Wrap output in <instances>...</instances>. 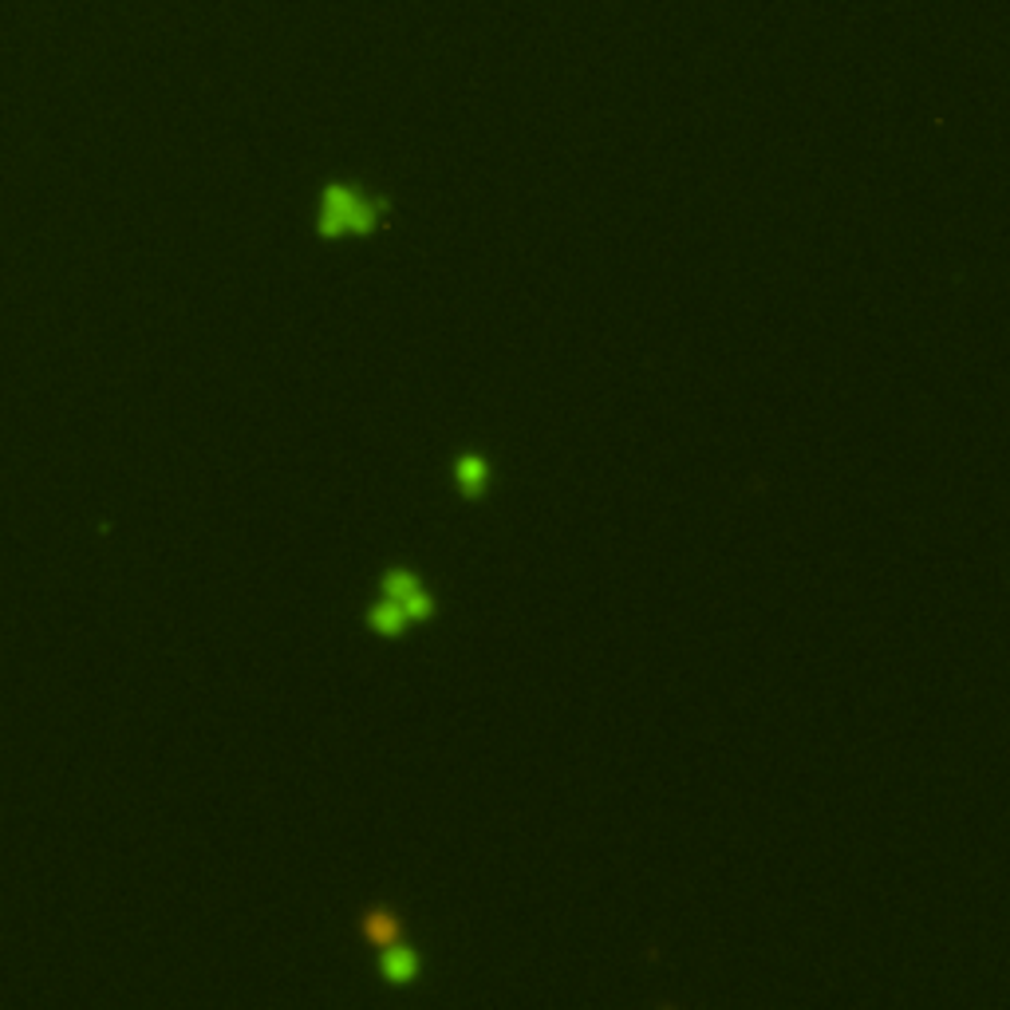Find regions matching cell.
<instances>
[{
  "mask_svg": "<svg viewBox=\"0 0 1010 1010\" xmlns=\"http://www.w3.org/2000/svg\"><path fill=\"white\" fill-rule=\"evenodd\" d=\"M379 588H384V597H387V600H395V604L403 608L411 624H426V620H435V616H438L435 592H431V588H426L423 580H419V573H414V568L391 565V568L384 573V580H379Z\"/></svg>",
  "mask_w": 1010,
  "mask_h": 1010,
  "instance_id": "7a4b0ae2",
  "label": "cell"
},
{
  "mask_svg": "<svg viewBox=\"0 0 1010 1010\" xmlns=\"http://www.w3.org/2000/svg\"><path fill=\"white\" fill-rule=\"evenodd\" d=\"M391 198L367 193L360 183H332L320 186V205H316V237L320 242H340V237H372L387 225Z\"/></svg>",
  "mask_w": 1010,
  "mask_h": 1010,
  "instance_id": "6da1fadb",
  "label": "cell"
},
{
  "mask_svg": "<svg viewBox=\"0 0 1010 1010\" xmlns=\"http://www.w3.org/2000/svg\"><path fill=\"white\" fill-rule=\"evenodd\" d=\"M360 936H364L375 951H384V948H391V943L407 940V919L399 916L395 904L379 900V904H367V908L360 912Z\"/></svg>",
  "mask_w": 1010,
  "mask_h": 1010,
  "instance_id": "3957f363",
  "label": "cell"
},
{
  "mask_svg": "<svg viewBox=\"0 0 1010 1010\" xmlns=\"http://www.w3.org/2000/svg\"><path fill=\"white\" fill-rule=\"evenodd\" d=\"M419 975H423V955H419L407 940L379 951V979H384L387 987H411Z\"/></svg>",
  "mask_w": 1010,
  "mask_h": 1010,
  "instance_id": "277c9868",
  "label": "cell"
},
{
  "mask_svg": "<svg viewBox=\"0 0 1010 1010\" xmlns=\"http://www.w3.org/2000/svg\"><path fill=\"white\" fill-rule=\"evenodd\" d=\"M490 478H494V470H490L485 455H478V450H462V455H458L455 482H458V494H462L466 502H482L485 490H490Z\"/></svg>",
  "mask_w": 1010,
  "mask_h": 1010,
  "instance_id": "5b68a950",
  "label": "cell"
},
{
  "mask_svg": "<svg viewBox=\"0 0 1010 1010\" xmlns=\"http://www.w3.org/2000/svg\"><path fill=\"white\" fill-rule=\"evenodd\" d=\"M364 620H367V627H372L375 636H384V639H399V636L407 632V624H411L403 608L395 604V600H387V597H384V600H375V604L367 608V616H364Z\"/></svg>",
  "mask_w": 1010,
  "mask_h": 1010,
  "instance_id": "8992f818",
  "label": "cell"
}]
</instances>
